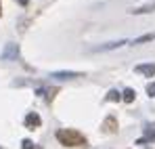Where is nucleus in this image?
Masks as SVG:
<instances>
[{
  "instance_id": "1",
  "label": "nucleus",
  "mask_w": 155,
  "mask_h": 149,
  "mask_svg": "<svg viewBox=\"0 0 155 149\" xmlns=\"http://www.w3.org/2000/svg\"><path fill=\"white\" fill-rule=\"evenodd\" d=\"M57 139L63 145H67V147H84L86 145V137L80 130H74V128H61V130H57Z\"/></svg>"
},
{
  "instance_id": "2",
  "label": "nucleus",
  "mask_w": 155,
  "mask_h": 149,
  "mask_svg": "<svg viewBox=\"0 0 155 149\" xmlns=\"http://www.w3.org/2000/svg\"><path fill=\"white\" fill-rule=\"evenodd\" d=\"M17 57H19V46L17 44H6L4 49H2V52H0V59L2 61H17Z\"/></svg>"
},
{
  "instance_id": "3",
  "label": "nucleus",
  "mask_w": 155,
  "mask_h": 149,
  "mask_svg": "<svg viewBox=\"0 0 155 149\" xmlns=\"http://www.w3.org/2000/svg\"><path fill=\"white\" fill-rule=\"evenodd\" d=\"M101 130H103V132H107V134L117 132V120H115L113 116H107V118H105V122L101 124Z\"/></svg>"
},
{
  "instance_id": "4",
  "label": "nucleus",
  "mask_w": 155,
  "mask_h": 149,
  "mask_svg": "<svg viewBox=\"0 0 155 149\" xmlns=\"http://www.w3.org/2000/svg\"><path fill=\"white\" fill-rule=\"evenodd\" d=\"M138 74L147 76V78H151V76H155V63H143V65H136L134 67Z\"/></svg>"
},
{
  "instance_id": "5",
  "label": "nucleus",
  "mask_w": 155,
  "mask_h": 149,
  "mask_svg": "<svg viewBox=\"0 0 155 149\" xmlns=\"http://www.w3.org/2000/svg\"><path fill=\"white\" fill-rule=\"evenodd\" d=\"M51 78H57V80H74V78H82L80 72H52Z\"/></svg>"
},
{
  "instance_id": "6",
  "label": "nucleus",
  "mask_w": 155,
  "mask_h": 149,
  "mask_svg": "<svg viewBox=\"0 0 155 149\" xmlns=\"http://www.w3.org/2000/svg\"><path fill=\"white\" fill-rule=\"evenodd\" d=\"M40 124H42V120H40V116H38V113H27V118H25V126L29 128V130L38 128Z\"/></svg>"
},
{
  "instance_id": "7",
  "label": "nucleus",
  "mask_w": 155,
  "mask_h": 149,
  "mask_svg": "<svg viewBox=\"0 0 155 149\" xmlns=\"http://www.w3.org/2000/svg\"><path fill=\"white\" fill-rule=\"evenodd\" d=\"M126 44V40H117V42H107V44H101V46H97V49H92L94 52H101V50H113V49H120V46H124Z\"/></svg>"
},
{
  "instance_id": "8",
  "label": "nucleus",
  "mask_w": 155,
  "mask_h": 149,
  "mask_svg": "<svg viewBox=\"0 0 155 149\" xmlns=\"http://www.w3.org/2000/svg\"><path fill=\"white\" fill-rule=\"evenodd\" d=\"M151 11H155V0H153V2H147V4H143V6H136V8H132L130 13H132V15H143V13H151Z\"/></svg>"
},
{
  "instance_id": "9",
  "label": "nucleus",
  "mask_w": 155,
  "mask_h": 149,
  "mask_svg": "<svg viewBox=\"0 0 155 149\" xmlns=\"http://www.w3.org/2000/svg\"><path fill=\"white\" fill-rule=\"evenodd\" d=\"M57 90H59V88H38L36 93H38V95H44L46 101H52V99H54V95H57Z\"/></svg>"
},
{
  "instance_id": "10",
  "label": "nucleus",
  "mask_w": 155,
  "mask_h": 149,
  "mask_svg": "<svg viewBox=\"0 0 155 149\" xmlns=\"http://www.w3.org/2000/svg\"><path fill=\"white\" fill-rule=\"evenodd\" d=\"M155 40V34H145V36H140V38H136L132 44H145V42H151Z\"/></svg>"
},
{
  "instance_id": "11",
  "label": "nucleus",
  "mask_w": 155,
  "mask_h": 149,
  "mask_svg": "<svg viewBox=\"0 0 155 149\" xmlns=\"http://www.w3.org/2000/svg\"><path fill=\"white\" fill-rule=\"evenodd\" d=\"M134 97H136V93H134L132 88H126V90L122 93V99L126 101V103H132V101H134Z\"/></svg>"
},
{
  "instance_id": "12",
  "label": "nucleus",
  "mask_w": 155,
  "mask_h": 149,
  "mask_svg": "<svg viewBox=\"0 0 155 149\" xmlns=\"http://www.w3.org/2000/svg\"><path fill=\"white\" fill-rule=\"evenodd\" d=\"M105 99H107V101H120V99H122V93H117V90H109Z\"/></svg>"
},
{
  "instance_id": "13",
  "label": "nucleus",
  "mask_w": 155,
  "mask_h": 149,
  "mask_svg": "<svg viewBox=\"0 0 155 149\" xmlns=\"http://www.w3.org/2000/svg\"><path fill=\"white\" fill-rule=\"evenodd\" d=\"M147 95L149 97H155V82H149L147 84Z\"/></svg>"
},
{
  "instance_id": "14",
  "label": "nucleus",
  "mask_w": 155,
  "mask_h": 149,
  "mask_svg": "<svg viewBox=\"0 0 155 149\" xmlns=\"http://www.w3.org/2000/svg\"><path fill=\"white\" fill-rule=\"evenodd\" d=\"M21 147H23V149H31V147H34V143H31L29 139H25V141L21 143Z\"/></svg>"
},
{
  "instance_id": "15",
  "label": "nucleus",
  "mask_w": 155,
  "mask_h": 149,
  "mask_svg": "<svg viewBox=\"0 0 155 149\" xmlns=\"http://www.w3.org/2000/svg\"><path fill=\"white\" fill-rule=\"evenodd\" d=\"M27 2H29V0H19V4H21V6H25Z\"/></svg>"
},
{
  "instance_id": "16",
  "label": "nucleus",
  "mask_w": 155,
  "mask_h": 149,
  "mask_svg": "<svg viewBox=\"0 0 155 149\" xmlns=\"http://www.w3.org/2000/svg\"><path fill=\"white\" fill-rule=\"evenodd\" d=\"M31 149H42V147H38V145H34V147H31Z\"/></svg>"
},
{
  "instance_id": "17",
  "label": "nucleus",
  "mask_w": 155,
  "mask_h": 149,
  "mask_svg": "<svg viewBox=\"0 0 155 149\" xmlns=\"http://www.w3.org/2000/svg\"><path fill=\"white\" fill-rule=\"evenodd\" d=\"M0 13H2V8H0Z\"/></svg>"
}]
</instances>
